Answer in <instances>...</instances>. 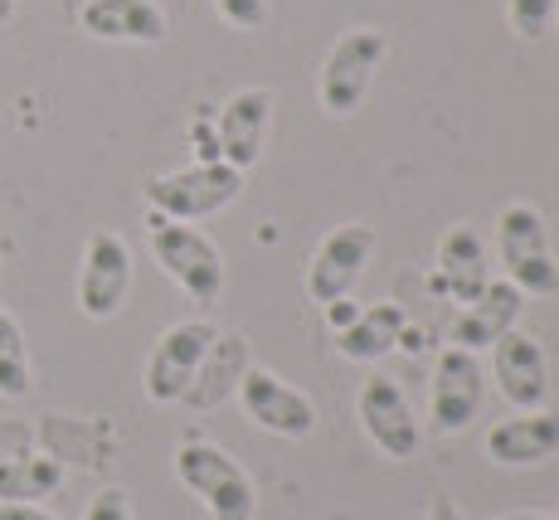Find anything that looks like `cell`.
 Masks as SVG:
<instances>
[{
  "label": "cell",
  "mask_w": 559,
  "mask_h": 520,
  "mask_svg": "<svg viewBox=\"0 0 559 520\" xmlns=\"http://www.w3.org/2000/svg\"><path fill=\"white\" fill-rule=\"evenodd\" d=\"M79 25L107 45H160L170 35V20L156 0H88Z\"/></svg>",
  "instance_id": "obj_15"
},
{
  "label": "cell",
  "mask_w": 559,
  "mask_h": 520,
  "mask_svg": "<svg viewBox=\"0 0 559 520\" xmlns=\"http://www.w3.org/2000/svg\"><path fill=\"white\" fill-rule=\"evenodd\" d=\"M15 20V0H0V25H10Z\"/></svg>",
  "instance_id": "obj_26"
},
{
  "label": "cell",
  "mask_w": 559,
  "mask_h": 520,
  "mask_svg": "<svg viewBox=\"0 0 559 520\" xmlns=\"http://www.w3.org/2000/svg\"><path fill=\"white\" fill-rule=\"evenodd\" d=\"M0 520H59L45 506H0Z\"/></svg>",
  "instance_id": "obj_24"
},
{
  "label": "cell",
  "mask_w": 559,
  "mask_h": 520,
  "mask_svg": "<svg viewBox=\"0 0 559 520\" xmlns=\"http://www.w3.org/2000/svg\"><path fill=\"white\" fill-rule=\"evenodd\" d=\"M219 15L229 20L234 29H263L267 25V0H214Z\"/></svg>",
  "instance_id": "obj_23"
},
{
  "label": "cell",
  "mask_w": 559,
  "mask_h": 520,
  "mask_svg": "<svg viewBox=\"0 0 559 520\" xmlns=\"http://www.w3.org/2000/svg\"><path fill=\"white\" fill-rule=\"evenodd\" d=\"M152 253H156L160 273L186 292L190 302H200V307L219 302L224 253L200 229H190V224H180V220H166V214H152Z\"/></svg>",
  "instance_id": "obj_3"
},
{
  "label": "cell",
  "mask_w": 559,
  "mask_h": 520,
  "mask_svg": "<svg viewBox=\"0 0 559 520\" xmlns=\"http://www.w3.org/2000/svg\"><path fill=\"white\" fill-rule=\"evenodd\" d=\"M487 520H497V516H487Z\"/></svg>",
  "instance_id": "obj_28"
},
{
  "label": "cell",
  "mask_w": 559,
  "mask_h": 520,
  "mask_svg": "<svg viewBox=\"0 0 559 520\" xmlns=\"http://www.w3.org/2000/svg\"><path fill=\"white\" fill-rule=\"evenodd\" d=\"M481 394H487V375H481L477 351L448 345L433 370V428L448 433V438L467 433L472 418L481 414Z\"/></svg>",
  "instance_id": "obj_11"
},
{
  "label": "cell",
  "mask_w": 559,
  "mask_h": 520,
  "mask_svg": "<svg viewBox=\"0 0 559 520\" xmlns=\"http://www.w3.org/2000/svg\"><path fill=\"white\" fill-rule=\"evenodd\" d=\"M132 292V248L122 234L98 229L83 248L79 268V311L88 321H112Z\"/></svg>",
  "instance_id": "obj_7"
},
{
  "label": "cell",
  "mask_w": 559,
  "mask_h": 520,
  "mask_svg": "<svg viewBox=\"0 0 559 520\" xmlns=\"http://www.w3.org/2000/svg\"><path fill=\"white\" fill-rule=\"evenodd\" d=\"M384 49H390V39L380 29H350V35H341L331 45L326 63H321V107L331 117L360 113L365 93H370L374 73L384 63Z\"/></svg>",
  "instance_id": "obj_5"
},
{
  "label": "cell",
  "mask_w": 559,
  "mask_h": 520,
  "mask_svg": "<svg viewBox=\"0 0 559 520\" xmlns=\"http://www.w3.org/2000/svg\"><path fill=\"white\" fill-rule=\"evenodd\" d=\"M29 351H25V331L10 311H0V399H25L29 394Z\"/></svg>",
  "instance_id": "obj_20"
},
{
  "label": "cell",
  "mask_w": 559,
  "mask_h": 520,
  "mask_svg": "<svg viewBox=\"0 0 559 520\" xmlns=\"http://www.w3.org/2000/svg\"><path fill=\"white\" fill-rule=\"evenodd\" d=\"M176 476L190 496L210 511V520H253L258 492L249 472L214 442H186L176 452Z\"/></svg>",
  "instance_id": "obj_1"
},
{
  "label": "cell",
  "mask_w": 559,
  "mask_h": 520,
  "mask_svg": "<svg viewBox=\"0 0 559 520\" xmlns=\"http://www.w3.org/2000/svg\"><path fill=\"white\" fill-rule=\"evenodd\" d=\"M239 404L249 414V424L273 433V438H307L317 428V404H311L302 389L287 385V379L263 370V365L239 375Z\"/></svg>",
  "instance_id": "obj_9"
},
{
  "label": "cell",
  "mask_w": 559,
  "mask_h": 520,
  "mask_svg": "<svg viewBox=\"0 0 559 520\" xmlns=\"http://www.w3.org/2000/svg\"><path fill=\"white\" fill-rule=\"evenodd\" d=\"M63 486V468L53 458H10L0 462V506H39Z\"/></svg>",
  "instance_id": "obj_19"
},
{
  "label": "cell",
  "mask_w": 559,
  "mask_h": 520,
  "mask_svg": "<svg viewBox=\"0 0 559 520\" xmlns=\"http://www.w3.org/2000/svg\"><path fill=\"white\" fill-rule=\"evenodd\" d=\"M487 458L497 468H535L559 458V414L555 409H525L515 418H501L487 433Z\"/></svg>",
  "instance_id": "obj_14"
},
{
  "label": "cell",
  "mask_w": 559,
  "mask_h": 520,
  "mask_svg": "<svg viewBox=\"0 0 559 520\" xmlns=\"http://www.w3.org/2000/svg\"><path fill=\"white\" fill-rule=\"evenodd\" d=\"M438 283L453 302H477L481 292L491 287V258H487V238H481L472 224H457V229L443 234L438 244Z\"/></svg>",
  "instance_id": "obj_16"
},
{
  "label": "cell",
  "mask_w": 559,
  "mask_h": 520,
  "mask_svg": "<svg viewBox=\"0 0 559 520\" xmlns=\"http://www.w3.org/2000/svg\"><path fill=\"white\" fill-rule=\"evenodd\" d=\"M559 0H507V15H511V29L521 39H540L550 29Z\"/></svg>",
  "instance_id": "obj_21"
},
{
  "label": "cell",
  "mask_w": 559,
  "mask_h": 520,
  "mask_svg": "<svg viewBox=\"0 0 559 520\" xmlns=\"http://www.w3.org/2000/svg\"><path fill=\"white\" fill-rule=\"evenodd\" d=\"M491 375H497L501 399L525 414V409H545L550 399V370H545V351L535 335L525 331H507L491 345Z\"/></svg>",
  "instance_id": "obj_12"
},
{
  "label": "cell",
  "mask_w": 559,
  "mask_h": 520,
  "mask_svg": "<svg viewBox=\"0 0 559 520\" xmlns=\"http://www.w3.org/2000/svg\"><path fill=\"white\" fill-rule=\"evenodd\" d=\"M214 341H219V335H214L210 321H180V327L160 331L152 361H146V375H142L146 399H152V404H176V399H186L190 389H195L200 365H204V355L214 351Z\"/></svg>",
  "instance_id": "obj_6"
},
{
  "label": "cell",
  "mask_w": 559,
  "mask_h": 520,
  "mask_svg": "<svg viewBox=\"0 0 559 520\" xmlns=\"http://www.w3.org/2000/svg\"><path fill=\"white\" fill-rule=\"evenodd\" d=\"M521 307H525L521 287L491 283L477 302H467V307L457 311V321H453V345H457V351H491V345H497L501 335L515 327Z\"/></svg>",
  "instance_id": "obj_17"
},
{
  "label": "cell",
  "mask_w": 559,
  "mask_h": 520,
  "mask_svg": "<svg viewBox=\"0 0 559 520\" xmlns=\"http://www.w3.org/2000/svg\"><path fill=\"white\" fill-rule=\"evenodd\" d=\"M83 520H136L132 516V496H127L122 486H103V492L88 501Z\"/></svg>",
  "instance_id": "obj_22"
},
{
  "label": "cell",
  "mask_w": 559,
  "mask_h": 520,
  "mask_svg": "<svg viewBox=\"0 0 559 520\" xmlns=\"http://www.w3.org/2000/svg\"><path fill=\"white\" fill-rule=\"evenodd\" d=\"M267 127H273V88H239L219 113V161L234 170L258 166Z\"/></svg>",
  "instance_id": "obj_13"
},
{
  "label": "cell",
  "mask_w": 559,
  "mask_h": 520,
  "mask_svg": "<svg viewBox=\"0 0 559 520\" xmlns=\"http://www.w3.org/2000/svg\"><path fill=\"white\" fill-rule=\"evenodd\" d=\"M428 520H462V511H457L453 496H438V501L428 506Z\"/></svg>",
  "instance_id": "obj_25"
},
{
  "label": "cell",
  "mask_w": 559,
  "mask_h": 520,
  "mask_svg": "<svg viewBox=\"0 0 559 520\" xmlns=\"http://www.w3.org/2000/svg\"><path fill=\"white\" fill-rule=\"evenodd\" d=\"M374 258V229L370 224H341L336 234H326L317 244L307 263V297L317 307H331V302H346V292L360 283L365 263Z\"/></svg>",
  "instance_id": "obj_8"
},
{
  "label": "cell",
  "mask_w": 559,
  "mask_h": 520,
  "mask_svg": "<svg viewBox=\"0 0 559 520\" xmlns=\"http://www.w3.org/2000/svg\"><path fill=\"white\" fill-rule=\"evenodd\" d=\"M404 331H408V311L400 302H374V307L356 311V317L336 331V351L346 355V361H380L394 345H404Z\"/></svg>",
  "instance_id": "obj_18"
},
{
  "label": "cell",
  "mask_w": 559,
  "mask_h": 520,
  "mask_svg": "<svg viewBox=\"0 0 559 520\" xmlns=\"http://www.w3.org/2000/svg\"><path fill=\"white\" fill-rule=\"evenodd\" d=\"M356 409H360V428L370 433V442L384 452V458L408 462L418 452V442H424V428H418L414 404H408L404 389L394 385L390 375H370V379H365Z\"/></svg>",
  "instance_id": "obj_10"
},
{
  "label": "cell",
  "mask_w": 559,
  "mask_h": 520,
  "mask_svg": "<svg viewBox=\"0 0 559 520\" xmlns=\"http://www.w3.org/2000/svg\"><path fill=\"white\" fill-rule=\"evenodd\" d=\"M239 194H243V170L224 166V161H200V166L156 176L146 186V204H152V214L190 224V220H210V214L229 210Z\"/></svg>",
  "instance_id": "obj_4"
},
{
  "label": "cell",
  "mask_w": 559,
  "mask_h": 520,
  "mask_svg": "<svg viewBox=\"0 0 559 520\" xmlns=\"http://www.w3.org/2000/svg\"><path fill=\"white\" fill-rule=\"evenodd\" d=\"M511 520H550V516H540V511H521V516H511Z\"/></svg>",
  "instance_id": "obj_27"
},
{
  "label": "cell",
  "mask_w": 559,
  "mask_h": 520,
  "mask_svg": "<svg viewBox=\"0 0 559 520\" xmlns=\"http://www.w3.org/2000/svg\"><path fill=\"white\" fill-rule=\"evenodd\" d=\"M497 258L507 268V283L521 287V297H555L559 263L550 253V234L535 204H507L497 220Z\"/></svg>",
  "instance_id": "obj_2"
}]
</instances>
